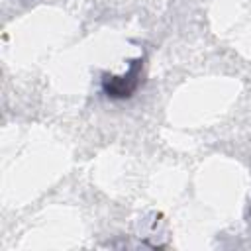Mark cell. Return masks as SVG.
I'll return each instance as SVG.
<instances>
[{
	"instance_id": "1",
	"label": "cell",
	"mask_w": 251,
	"mask_h": 251,
	"mask_svg": "<svg viewBox=\"0 0 251 251\" xmlns=\"http://www.w3.org/2000/svg\"><path fill=\"white\" fill-rule=\"evenodd\" d=\"M141 67H143V59L139 57V59L129 63V69H127L126 75H122V76L104 75L102 90L106 92V96H110V98H129L139 86Z\"/></svg>"
}]
</instances>
